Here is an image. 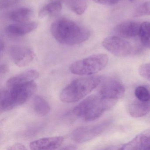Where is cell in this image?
Segmentation results:
<instances>
[{
	"label": "cell",
	"instance_id": "cell-1",
	"mask_svg": "<svg viewBox=\"0 0 150 150\" xmlns=\"http://www.w3.org/2000/svg\"><path fill=\"white\" fill-rule=\"evenodd\" d=\"M50 31L54 38L64 45L80 44L88 40L90 36L88 29L67 18L59 19L53 23Z\"/></svg>",
	"mask_w": 150,
	"mask_h": 150
},
{
	"label": "cell",
	"instance_id": "cell-2",
	"mask_svg": "<svg viewBox=\"0 0 150 150\" xmlns=\"http://www.w3.org/2000/svg\"><path fill=\"white\" fill-rule=\"evenodd\" d=\"M116 101L103 98L99 94L90 96L75 107L73 112L86 122L98 119L116 103Z\"/></svg>",
	"mask_w": 150,
	"mask_h": 150
},
{
	"label": "cell",
	"instance_id": "cell-3",
	"mask_svg": "<svg viewBox=\"0 0 150 150\" xmlns=\"http://www.w3.org/2000/svg\"><path fill=\"white\" fill-rule=\"evenodd\" d=\"M102 80L99 75L79 78L67 85L61 92L60 99L67 103L75 102L81 100L94 89Z\"/></svg>",
	"mask_w": 150,
	"mask_h": 150
},
{
	"label": "cell",
	"instance_id": "cell-4",
	"mask_svg": "<svg viewBox=\"0 0 150 150\" xmlns=\"http://www.w3.org/2000/svg\"><path fill=\"white\" fill-rule=\"evenodd\" d=\"M34 81L1 90L0 97L1 111H7L26 102L36 90Z\"/></svg>",
	"mask_w": 150,
	"mask_h": 150
},
{
	"label": "cell",
	"instance_id": "cell-5",
	"mask_svg": "<svg viewBox=\"0 0 150 150\" xmlns=\"http://www.w3.org/2000/svg\"><path fill=\"white\" fill-rule=\"evenodd\" d=\"M106 54H97L75 61L70 67L72 73L79 75L90 76L103 70L108 63Z\"/></svg>",
	"mask_w": 150,
	"mask_h": 150
},
{
	"label": "cell",
	"instance_id": "cell-6",
	"mask_svg": "<svg viewBox=\"0 0 150 150\" xmlns=\"http://www.w3.org/2000/svg\"><path fill=\"white\" fill-rule=\"evenodd\" d=\"M111 122V120H107L94 125L79 127L72 133V139L77 143L87 142L104 132Z\"/></svg>",
	"mask_w": 150,
	"mask_h": 150
},
{
	"label": "cell",
	"instance_id": "cell-7",
	"mask_svg": "<svg viewBox=\"0 0 150 150\" xmlns=\"http://www.w3.org/2000/svg\"><path fill=\"white\" fill-rule=\"evenodd\" d=\"M102 45L109 52L117 57H127L134 52L131 44L119 37H107L103 40Z\"/></svg>",
	"mask_w": 150,
	"mask_h": 150
},
{
	"label": "cell",
	"instance_id": "cell-8",
	"mask_svg": "<svg viewBox=\"0 0 150 150\" xmlns=\"http://www.w3.org/2000/svg\"><path fill=\"white\" fill-rule=\"evenodd\" d=\"M125 93L124 86L120 81L110 79L103 83L98 94L104 99L117 101L123 97Z\"/></svg>",
	"mask_w": 150,
	"mask_h": 150
},
{
	"label": "cell",
	"instance_id": "cell-9",
	"mask_svg": "<svg viewBox=\"0 0 150 150\" xmlns=\"http://www.w3.org/2000/svg\"><path fill=\"white\" fill-rule=\"evenodd\" d=\"M9 54L13 62L16 66L21 67L28 66L35 57L33 50L24 46L11 47L9 50Z\"/></svg>",
	"mask_w": 150,
	"mask_h": 150
},
{
	"label": "cell",
	"instance_id": "cell-10",
	"mask_svg": "<svg viewBox=\"0 0 150 150\" xmlns=\"http://www.w3.org/2000/svg\"><path fill=\"white\" fill-rule=\"evenodd\" d=\"M122 150H150V129L136 136L121 147Z\"/></svg>",
	"mask_w": 150,
	"mask_h": 150
},
{
	"label": "cell",
	"instance_id": "cell-11",
	"mask_svg": "<svg viewBox=\"0 0 150 150\" xmlns=\"http://www.w3.org/2000/svg\"><path fill=\"white\" fill-rule=\"evenodd\" d=\"M64 140L63 137H53L43 138L32 141L30 143V149L54 150L61 146Z\"/></svg>",
	"mask_w": 150,
	"mask_h": 150
},
{
	"label": "cell",
	"instance_id": "cell-12",
	"mask_svg": "<svg viewBox=\"0 0 150 150\" xmlns=\"http://www.w3.org/2000/svg\"><path fill=\"white\" fill-rule=\"evenodd\" d=\"M140 25L134 21L124 22L116 27L115 33L123 38H133L139 35Z\"/></svg>",
	"mask_w": 150,
	"mask_h": 150
},
{
	"label": "cell",
	"instance_id": "cell-13",
	"mask_svg": "<svg viewBox=\"0 0 150 150\" xmlns=\"http://www.w3.org/2000/svg\"><path fill=\"white\" fill-rule=\"evenodd\" d=\"M39 77V73L35 70H27L10 78L7 81L6 87H12L33 82Z\"/></svg>",
	"mask_w": 150,
	"mask_h": 150
},
{
	"label": "cell",
	"instance_id": "cell-14",
	"mask_svg": "<svg viewBox=\"0 0 150 150\" xmlns=\"http://www.w3.org/2000/svg\"><path fill=\"white\" fill-rule=\"evenodd\" d=\"M38 26L36 22H26L11 24L7 26L6 31L11 35L21 36L28 34L35 30Z\"/></svg>",
	"mask_w": 150,
	"mask_h": 150
},
{
	"label": "cell",
	"instance_id": "cell-15",
	"mask_svg": "<svg viewBox=\"0 0 150 150\" xmlns=\"http://www.w3.org/2000/svg\"><path fill=\"white\" fill-rule=\"evenodd\" d=\"M128 111L133 117H142L150 112V101H143L136 98L128 105Z\"/></svg>",
	"mask_w": 150,
	"mask_h": 150
},
{
	"label": "cell",
	"instance_id": "cell-16",
	"mask_svg": "<svg viewBox=\"0 0 150 150\" xmlns=\"http://www.w3.org/2000/svg\"><path fill=\"white\" fill-rule=\"evenodd\" d=\"M33 15V11L30 8L22 7L11 12L10 18L11 20L16 22H26L29 21Z\"/></svg>",
	"mask_w": 150,
	"mask_h": 150
},
{
	"label": "cell",
	"instance_id": "cell-17",
	"mask_svg": "<svg viewBox=\"0 0 150 150\" xmlns=\"http://www.w3.org/2000/svg\"><path fill=\"white\" fill-rule=\"evenodd\" d=\"M62 9V5L59 1H54L48 4L42 8L39 12V17L41 19L47 16H55L59 14Z\"/></svg>",
	"mask_w": 150,
	"mask_h": 150
},
{
	"label": "cell",
	"instance_id": "cell-18",
	"mask_svg": "<svg viewBox=\"0 0 150 150\" xmlns=\"http://www.w3.org/2000/svg\"><path fill=\"white\" fill-rule=\"evenodd\" d=\"M33 105L37 114L42 116L48 115L50 110V107L47 101L39 96L34 98Z\"/></svg>",
	"mask_w": 150,
	"mask_h": 150
},
{
	"label": "cell",
	"instance_id": "cell-19",
	"mask_svg": "<svg viewBox=\"0 0 150 150\" xmlns=\"http://www.w3.org/2000/svg\"><path fill=\"white\" fill-rule=\"evenodd\" d=\"M139 36L143 46L150 49V23L144 22L140 25Z\"/></svg>",
	"mask_w": 150,
	"mask_h": 150
},
{
	"label": "cell",
	"instance_id": "cell-20",
	"mask_svg": "<svg viewBox=\"0 0 150 150\" xmlns=\"http://www.w3.org/2000/svg\"><path fill=\"white\" fill-rule=\"evenodd\" d=\"M69 4L72 10L79 15L84 13L87 8V0H70Z\"/></svg>",
	"mask_w": 150,
	"mask_h": 150
},
{
	"label": "cell",
	"instance_id": "cell-21",
	"mask_svg": "<svg viewBox=\"0 0 150 150\" xmlns=\"http://www.w3.org/2000/svg\"><path fill=\"white\" fill-rule=\"evenodd\" d=\"M136 98L143 101H150V91L144 86H139L136 88L134 92Z\"/></svg>",
	"mask_w": 150,
	"mask_h": 150
},
{
	"label": "cell",
	"instance_id": "cell-22",
	"mask_svg": "<svg viewBox=\"0 0 150 150\" xmlns=\"http://www.w3.org/2000/svg\"><path fill=\"white\" fill-rule=\"evenodd\" d=\"M150 15V1H146L140 5L134 12L135 17Z\"/></svg>",
	"mask_w": 150,
	"mask_h": 150
},
{
	"label": "cell",
	"instance_id": "cell-23",
	"mask_svg": "<svg viewBox=\"0 0 150 150\" xmlns=\"http://www.w3.org/2000/svg\"><path fill=\"white\" fill-rule=\"evenodd\" d=\"M139 73L140 76L150 82V64L141 65L139 68Z\"/></svg>",
	"mask_w": 150,
	"mask_h": 150
},
{
	"label": "cell",
	"instance_id": "cell-24",
	"mask_svg": "<svg viewBox=\"0 0 150 150\" xmlns=\"http://www.w3.org/2000/svg\"><path fill=\"white\" fill-rule=\"evenodd\" d=\"M20 0H1L0 7L1 8H6L17 3Z\"/></svg>",
	"mask_w": 150,
	"mask_h": 150
},
{
	"label": "cell",
	"instance_id": "cell-25",
	"mask_svg": "<svg viewBox=\"0 0 150 150\" xmlns=\"http://www.w3.org/2000/svg\"><path fill=\"white\" fill-rule=\"evenodd\" d=\"M93 1L98 4L110 6V5L117 4L120 1V0H93Z\"/></svg>",
	"mask_w": 150,
	"mask_h": 150
},
{
	"label": "cell",
	"instance_id": "cell-26",
	"mask_svg": "<svg viewBox=\"0 0 150 150\" xmlns=\"http://www.w3.org/2000/svg\"><path fill=\"white\" fill-rule=\"evenodd\" d=\"M8 150H27L25 146L21 143H16L8 146L7 148Z\"/></svg>",
	"mask_w": 150,
	"mask_h": 150
},
{
	"label": "cell",
	"instance_id": "cell-27",
	"mask_svg": "<svg viewBox=\"0 0 150 150\" xmlns=\"http://www.w3.org/2000/svg\"><path fill=\"white\" fill-rule=\"evenodd\" d=\"M8 65L6 64L1 65V67H0V73H1V75L6 74V73L8 72Z\"/></svg>",
	"mask_w": 150,
	"mask_h": 150
},
{
	"label": "cell",
	"instance_id": "cell-28",
	"mask_svg": "<svg viewBox=\"0 0 150 150\" xmlns=\"http://www.w3.org/2000/svg\"><path fill=\"white\" fill-rule=\"evenodd\" d=\"M4 47H5V45H4V42L1 40V44H0V50H1V54H2L3 51L4 50Z\"/></svg>",
	"mask_w": 150,
	"mask_h": 150
},
{
	"label": "cell",
	"instance_id": "cell-29",
	"mask_svg": "<svg viewBox=\"0 0 150 150\" xmlns=\"http://www.w3.org/2000/svg\"><path fill=\"white\" fill-rule=\"evenodd\" d=\"M130 1H136V0H130Z\"/></svg>",
	"mask_w": 150,
	"mask_h": 150
}]
</instances>
